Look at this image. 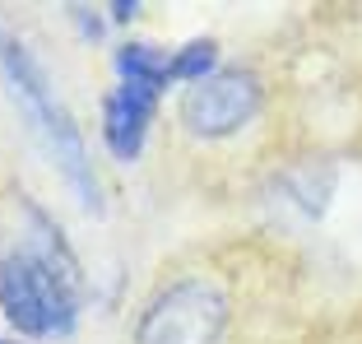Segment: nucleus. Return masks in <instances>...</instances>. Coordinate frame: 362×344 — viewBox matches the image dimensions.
<instances>
[{
    "instance_id": "f257e3e1",
    "label": "nucleus",
    "mask_w": 362,
    "mask_h": 344,
    "mask_svg": "<svg viewBox=\"0 0 362 344\" xmlns=\"http://www.w3.org/2000/svg\"><path fill=\"white\" fill-rule=\"evenodd\" d=\"M33 219H37L42 247L10 251L0 260V312L19 335L56 340V335H70L79 321V265L37 210Z\"/></svg>"
},
{
    "instance_id": "423d86ee",
    "label": "nucleus",
    "mask_w": 362,
    "mask_h": 344,
    "mask_svg": "<svg viewBox=\"0 0 362 344\" xmlns=\"http://www.w3.org/2000/svg\"><path fill=\"white\" fill-rule=\"evenodd\" d=\"M168 56L158 52L153 42H126L117 52V75L121 84H139V88H153V93H163V84H168Z\"/></svg>"
},
{
    "instance_id": "6e6552de",
    "label": "nucleus",
    "mask_w": 362,
    "mask_h": 344,
    "mask_svg": "<svg viewBox=\"0 0 362 344\" xmlns=\"http://www.w3.org/2000/svg\"><path fill=\"white\" fill-rule=\"evenodd\" d=\"M135 14H139V5H135V0H117V5H112V19H117V23H130Z\"/></svg>"
},
{
    "instance_id": "f03ea898",
    "label": "nucleus",
    "mask_w": 362,
    "mask_h": 344,
    "mask_svg": "<svg viewBox=\"0 0 362 344\" xmlns=\"http://www.w3.org/2000/svg\"><path fill=\"white\" fill-rule=\"evenodd\" d=\"M0 84L10 93V103L19 108V117L28 121V130L42 140V149L52 154V163L61 168V177L70 182V191L79 195L88 214H103V191H98V177H93V159L84 149V135L79 126L70 121L65 103L52 93L42 65L33 61V52L14 38V33L0 28Z\"/></svg>"
},
{
    "instance_id": "20e7f679",
    "label": "nucleus",
    "mask_w": 362,
    "mask_h": 344,
    "mask_svg": "<svg viewBox=\"0 0 362 344\" xmlns=\"http://www.w3.org/2000/svg\"><path fill=\"white\" fill-rule=\"evenodd\" d=\"M260 112V79L251 70H223L209 75L204 84H191L181 98V121L191 135L204 140H223L233 130H242L246 121H256Z\"/></svg>"
},
{
    "instance_id": "0eeeda50",
    "label": "nucleus",
    "mask_w": 362,
    "mask_h": 344,
    "mask_svg": "<svg viewBox=\"0 0 362 344\" xmlns=\"http://www.w3.org/2000/svg\"><path fill=\"white\" fill-rule=\"evenodd\" d=\"M214 65H218V47L200 38V42H186L177 56H172L168 75L172 79H186V84H204V79L214 75Z\"/></svg>"
},
{
    "instance_id": "7ed1b4c3",
    "label": "nucleus",
    "mask_w": 362,
    "mask_h": 344,
    "mask_svg": "<svg viewBox=\"0 0 362 344\" xmlns=\"http://www.w3.org/2000/svg\"><path fill=\"white\" fill-rule=\"evenodd\" d=\"M228 331V293L214 280H177L158 289L135 326V344H218Z\"/></svg>"
},
{
    "instance_id": "1a4fd4ad",
    "label": "nucleus",
    "mask_w": 362,
    "mask_h": 344,
    "mask_svg": "<svg viewBox=\"0 0 362 344\" xmlns=\"http://www.w3.org/2000/svg\"><path fill=\"white\" fill-rule=\"evenodd\" d=\"M0 344H14V340H0Z\"/></svg>"
},
{
    "instance_id": "39448f33",
    "label": "nucleus",
    "mask_w": 362,
    "mask_h": 344,
    "mask_svg": "<svg viewBox=\"0 0 362 344\" xmlns=\"http://www.w3.org/2000/svg\"><path fill=\"white\" fill-rule=\"evenodd\" d=\"M153 112H158V93H153V88L117 84L112 93H107V103H103V140L121 163L139 159Z\"/></svg>"
}]
</instances>
